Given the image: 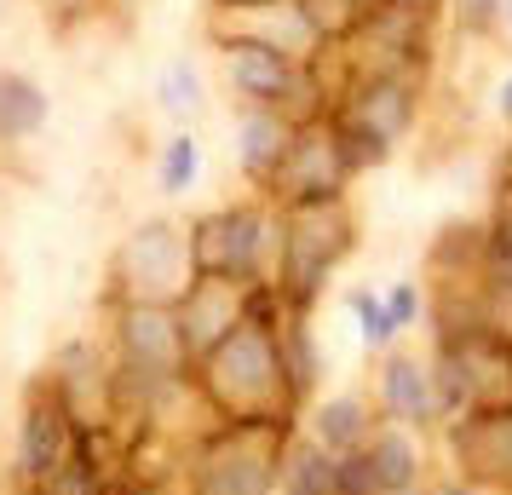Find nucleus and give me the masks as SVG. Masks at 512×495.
<instances>
[{"label":"nucleus","mask_w":512,"mask_h":495,"mask_svg":"<svg viewBox=\"0 0 512 495\" xmlns=\"http://www.w3.org/2000/svg\"><path fill=\"white\" fill-rule=\"evenodd\" d=\"M202 369H208L213 403H219L231 421H271V409L294 398L288 369H282L277 323H254V317H248L242 329H231L208 357H202Z\"/></svg>","instance_id":"obj_1"},{"label":"nucleus","mask_w":512,"mask_h":495,"mask_svg":"<svg viewBox=\"0 0 512 495\" xmlns=\"http://www.w3.org/2000/svg\"><path fill=\"white\" fill-rule=\"evenodd\" d=\"M351 208L346 196H317V202H288L282 208V248H277V288L294 311H305L323 283L334 277V265L351 254Z\"/></svg>","instance_id":"obj_2"},{"label":"nucleus","mask_w":512,"mask_h":495,"mask_svg":"<svg viewBox=\"0 0 512 495\" xmlns=\"http://www.w3.org/2000/svg\"><path fill=\"white\" fill-rule=\"evenodd\" d=\"M282 248V213H265L259 202L202 213L190 225V265L196 277H225L242 288H265Z\"/></svg>","instance_id":"obj_3"},{"label":"nucleus","mask_w":512,"mask_h":495,"mask_svg":"<svg viewBox=\"0 0 512 495\" xmlns=\"http://www.w3.org/2000/svg\"><path fill=\"white\" fill-rule=\"evenodd\" d=\"M443 0H374L363 24L351 29L346 70H432V47H438V12Z\"/></svg>","instance_id":"obj_4"},{"label":"nucleus","mask_w":512,"mask_h":495,"mask_svg":"<svg viewBox=\"0 0 512 495\" xmlns=\"http://www.w3.org/2000/svg\"><path fill=\"white\" fill-rule=\"evenodd\" d=\"M121 288H127V306H179V294L190 288L196 265H190V231L150 219L127 236L121 248Z\"/></svg>","instance_id":"obj_5"},{"label":"nucleus","mask_w":512,"mask_h":495,"mask_svg":"<svg viewBox=\"0 0 512 495\" xmlns=\"http://www.w3.org/2000/svg\"><path fill=\"white\" fill-rule=\"evenodd\" d=\"M282 478L271 421H231L196 467V495H271Z\"/></svg>","instance_id":"obj_6"},{"label":"nucleus","mask_w":512,"mask_h":495,"mask_svg":"<svg viewBox=\"0 0 512 495\" xmlns=\"http://www.w3.org/2000/svg\"><path fill=\"white\" fill-rule=\"evenodd\" d=\"M420 87H426V75L415 70H346L340 93H334V110L397 150V139L420 116Z\"/></svg>","instance_id":"obj_7"},{"label":"nucleus","mask_w":512,"mask_h":495,"mask_svg":"<svg viewBox=\"0 0 512 495\" xmlns=\"http://www.w3.org/2000/svg\"><path fill=\"white\" fill-rule=\"evenodd\" d=\"M346 179L351 173H346V162H340L334 127H328V116H317L294 133L288 162H282V173L271 179V190H277L282 202H317V196H346Z\"/></svg>","instance_id":"obj_8"},{"label":"nucleus","mask_w":512,"mask_h":495,"mask_svg":"<svg viewBox=\"0 0 512 495\" xmlns=\"http://www.w3.org/2000/svg\"><path fill=\"white\" fill-rule=\"evenodd\" d=\"M248 294L254 288L225 283V277H190V288L179 294V306H173L179 334H185V352L208 357L231 329H242L248 323Z\"/></svg>","instance_id":"obj_9"},{"label":"nucleus","mask_w":512,"mask_h":495,"mask_svg":"<svg viewBox=\"0 0 512 495\" xmlns=\"http://www.w3.org/2000/svg\"><path fill=\"white\" fill-rule=\"evenodd\" d=\"M185 334L173 306H121V363L144 369V375H167L179 380L185 369Z\"/></svg>","instance_id":"obj_10"},{"label":"nucleus","mask_w":512,"mask_h":495,"mask_svg":"<svg viewBox=\"0 0 512 495\" xmlns=\"http://www.w3.org/2000/svg\"><path fill=\"white\" fill-rule=\"evenodd\" d=\"M294 133H300V121H288L282 110H242V121H236V167H242V179L271 190V179L288 162Z\"/></svg>","instance_id":"obj_11"},{"label":"nucleus","mask_w":512,"mask_h":495,"mask_svg":"<svg viewBox=\"0 0 512 495\" xmlns=\"http://www.w3.org/2000/svg\"><path fill=\"white\" fill-rule=\"evenodd\" d=\"M64 455H70V409L58 398H35L18 426V472L29 484H41L64 467Z\"/></svg>","instance_id":"obj_12"},{"label":"nucleus","mask_w":512,"mask_h":495,"mask_svg":"<svg viewBox=\"0 0 512 495\" xmlns=\"http://www.w3.org/2000/svg\"><path fill=\"white\" fill-rule=\"evenodd\" d=\"M455 449L472 472L512 478V403L489 409V415H466V426L455 432Z\"/></svg>","instance_id":"obj_13"},{"label":"nucleus","mask_w":512,"mask_h":495,"mask_svg":"<svg viewBox=\"0 0 512 495\" xmlns=\"http://www.w3.org/2000/svg\"><path fill=\"white\" fill-rule=\"evenodd\" d=\"M52 121L47 87L24 70H0V144H24Z\"/></svg>","instance_id":"obj_14"},{"label":"nucleus","mask_w":512,"mask_h":495,"mask_svg":"<svg viewBox=\"0 0 512 495\" xmlns=\"http://www.w3.org/2000/svg\"><path fill=\"white\" fill-rule=\"evenodd\" d=\"M380 403L392 409V421L426 426L438 415V398H432V369L415 363V357H386L380 369Z\"/></svg>","instance_id":"obj_15"},{"label":"nucleus","mask_w":512,"mask_h":495,"mask_svg":"<svg viewBox=\"0 0 512 495\" xmlns=\"http://www.w3.org/2000/svg\"><path fill=\"white\" fill-rule=\"evenodd\" d=\"M311 444H323L328 455H351V449H363L369 438V403L363 398H328L317 403V415H311Z\"/></svg>","instance_id":"obj_16"},{"label":"nucleus","mask_w":512,"mask_h":495,"mask_svg":"<svg viewBox=\"0 0 512 495\" xmlns=\"http://www.w3.org/2000/svg\"><path fill=\"white\" fill-rule=\"evenodd\" d=\"M156 104H162L173 121H190L202 104H208V81H202V64L196 58H167L162 75H156Z\"/></svg>","instance_id":"obj_17"},{"label":"nucleus","mask_w":512,"mask_h":495,"mask_svg":"<svg viewBox=\"0 0 512 495\" xmlns=\"http://www.w3.org/2000/svg\"><path fill=\"white\" fill-rule=\"evenodd\" d=\"M369 461H374L380 495H409L415 490L420 455H415V444H409V432H380V438L369 444Z\"/></svg>","instance_id":"obj_18"},{"label":"nucleus","mask_w":512,"mask_h":495,"mask_svg":"<svg viewBox=\"0 0 512 495\" xmlns=\"http://www.w3.org/2000/svg\"><path fill=\"white\" fill-rule=\"evenodd\" d=\"M196 179H202V144H196V133H173V139L162 144V162H156V190L162 196H185V190H196Z\"/></svg>","instance_id":"obj_19"},{"label":"nucleus","mask_w":512,"mask_h":495,"mask_svg":"<svg viewBox=\"0 0 512 495\" xmlns=\"http://www.w3.org/2000/svg\"><path fill=\"white\" fill-rule=\"evenodd\" d=\"M282 490L288 495H334V455L323 444H300L282 467Z\"/></svg>","instance_id":"obj_20"},{"label":"nucleus","mask_w":512,"mask_h":495,"mask_svg":"<svg viewBox=\"0 0 512 495\" xmlns=\"http://www.w3.org/2000/svg\"><path fill=\"white\" fill-rule=\"evenodd\" d=\"M346 311H351V323H357V334H363V340H369V346H392L397 334V323H392V311H386V300H380V294H374V288H346Z\"/></svg>","instance_id":"obj_21"},{"label":"nucleus","mask_w":512,"mask_h":495,"mask_svg":"<svg viewBox=\"0 0 512 495\" xmlns=\"http://www.w3.org/2000/svg\"><path fill=\"white\" fill-rule=\"evenodd\" d=\"M35 495H110V490L98 484V467L87 461V449H81V455H64V467L52 472V478H41Z\"/></svg>","instance_id":"obj_22"},{"label":"nucleus","mask_w":512,"mask_h":495,"mask_svg":"<svg viewBox=\"0 0 512 495\" xmlns=\"http://www.w3.org/2000/svg\"><path fill=\"white\" fill-rule=\"evenodd\" d=\"M334 495H380V484H374V461H369V449L334 455Z\"/></svg>","instance_id":"obj_23"},{"label":"nucleus","mask_w":512,"mask_h":495,"mask_svg":"<svg viewBox=\"0 0 512 495\" xmlns=\"http://www.w3.org/2000/svg\"><path fill=\"white\" fill-rule=\"evenodd\" d=\"M386 311H392L397 329H409V323L420 317V283H409V277H403V283H392V294H386Z\"/></svg>","instance_id":"obj_24"},{"label":"nucleus","mask_w":512,"mask_h":495,"mask_svg":"<svg viewBox=\"0 0 512 495\" xmlns=\"http://www.w3.org/2000/svg\"><path fill=\"white\" fill-rule=\"evenodd\" d=\"M455 24L461 29H495L501 24V0H455Z\"/></svg>","instance_id":"obj_25"},{"label":"nucleus","mask_w":512,"mask_h":495,"mask_svg":"<svg viewBox=\"0 0 512 495\" xmlns=\"http://www.w3.org/2000/svg\"><path fill=\"white\" fill-rule=\"evenodd\" d=\"M41 6H47L58 24H75V18H87L93 6H104V0H41Z\"/></svg>","instance_id":"obj_26"},{"label":"nucleus","mask_w":512,"mask_h":495,"mask_svg":"<svg viewBox=\"0 0 512 495\" xmlns=\"http://www.w3.org/2000/svg\"><path fill=\"white\" fill-rule=\"evenodd\" d=\"M495 110H501V121L512 127V75L501 81V93H495Z\"/></svg>","instance_id":"obj_27"},{"label":"nucleus","mask_w":512,"mask_h":495,"mask_svg":"<svg viewBox=\"0 0 512 495\" xmlns=\"http://www.w3.org/2000/svg\"><path fill=\"white\" fill-rule=\"evenodd\" d=\"M432 495H478V490H472V484H455V478H449V484H438Z\"/></svg>","instance_id":"obj_28"},{"label":"nucleus","mask_w":512,"mask_h":495,"mask_svg":"<svg viewBox=\"0 0 512 495\" xmlns=\"http://www.w3.org/2000/svg\"><path fill=\"white\" fill-rule=\"evenodd\" d=\"M213 12H231V6H254V0H208Z\"/></svg>","instance_id":"obj_29"},{"label":"nucleus","mask_w":512,"mask_h":495,"mask_svg":"<svg viewBox=\"0 0 512 495\" xmlns=\"http://www.w3.org/2000/svg\"><path fill=\"white\" fill-rule=\"evenodd\" d=\"M501 24H507V29H512V0H501Z\"/></svg>","instance_id":"obj_30"},{"label":"nucleus","mask_w":512,"mask_h":495,"mask_svg":"<svg viewBox=\"0 0 512 495\" xmlns=\"http://www.w3.org/2000/svg\"><path fill=\"white\" fill-rule=\"evenodd\" d=\"M104 6H127V0H104Z\"/></svg>","instance_id":"obj_31"},{"label":"nucleus","mask_w":512,"mask_h":495,"mask_svg":"<svg viewBox=\"0 0 512 495\" xmlns=\"http://www.w3.org/2000/svg\"><path fill=\"white\" fill-rule=\"evenodd\" d=\"M363 6H374V0H363Z\"/></svg>","instance_id":"obj_32"}]
</instances>
